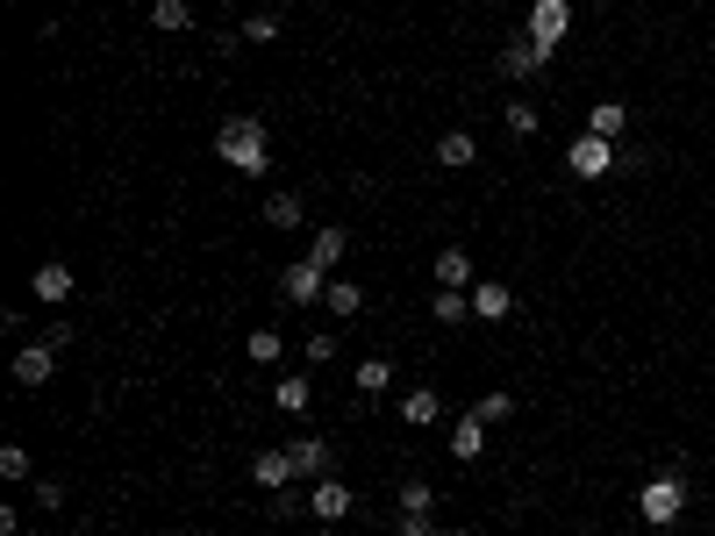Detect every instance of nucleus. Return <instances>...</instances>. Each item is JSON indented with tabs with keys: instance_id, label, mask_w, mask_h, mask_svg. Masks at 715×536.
Returning a JSON list of instances; mask_svg holds the SVG:
<instances>
[{
	"instance_id": "obj_15",
	"label": "nucleus",
	"mask_w": 715,
	"mask_h": 536,
	"mask_svg": "<svg viewBox=\"0 0 715 536\" xmlns=\"http://www.w3.org/2000/svg\"><path fill=\"white\" fill-rule=\"evenodd\" d=\"M437 286H459V294H473V286H480L473 258H465L459 243H444V251H437Z\"/></svg>"
},
{
	"instance_id": "obj_19",
	"label": "nucleus",
	"mask_w": 715,
	"mask_h": 536,
	"mask_svg": "<svg viewBox=\"0 0 715 536\" xmlns=\"http://www.w3.org/2000/svg\"><path fill=\"white\" fill-rule=\"evenodd\" d=\"M344 251H351V237H344L337 222H323V229H315L308 258H315V265H323V272H337V265H344Z\"/></svg>"
},
{
	"instance_id": "obj_3",
	"label": "nucleus",
	"mask_w": 715,
	"mask_h": 536,
	"mask_svg": "<svg viewBox=\"0 0 715 536\" xmlns=\"http://www.w3.org/2000/svg\"><path fill=\"white\" fill-rule=\"evenodd\" d=\"M523 36L537 43L544 57H558V43L572 36V0H529V22H523Z\"/></svg>"
},
{
	"instance_id": "obj_20",
	"label": "nucleus",
	"mask_w": 715,
	"mask_h": 536,
	"mask_svg": "<svg viewBox=\"0 0 715 536\" xmlns=\"http://www.w3.org/2000/svg\"><path fill=\"white\" fill-rule=\"evenodd\" d=\"M430 315L444 322V329H465V322H473V294H459V286H437Z\"/></svg>"
},
{
	"instance_id": "obj_22",
	"label": "nucleus",
	"mask_w": 715,
	"mask_h": 536,
	"mask_svg": "<svg viewBox=\"0 0 715 536\" xmlns=\"http://www.w3.org/2000/svg\"><path fill=\"white\" fill-rule=\"evenodd\" d=\"M329 315H337V322H351L358 308H365V286H351V280H337V272H329Z\"/></svg>"
},
{
	"instance_id": "obj_18",
	"label": "nucleus",
	"mask_w": 715,
	"mask_h": 536,
	"mask_svg": "<svg viewBox=\"0 0 715 536\" xmlns=\"http://www.w3.org/2000/svg\"><path fill=\"white\" fill-rule=\"evenodd\" d=\"M622 129H630V107H622V101H595V107H587V136L622 144Z\"/></svg>"
},
{
	"instance_id": "obj_13",
	"label": "nucleus",
	"mask_w": 715,
	"mask_h": 536,
	"mask_svg": "<svg viewBox=\"0 0 715 536\" xmlns=\"http://www.w3.org/2000/svg\"><path fill=\"white\" fill-rule=\"evenodd\" d=\"M401 422H408V429L444 422V393H437V387H408V393H401Z\"/></svg>"
},
{
	"instance_id": "obj_7",
	"label": "nucleus",
	"mask_w": 715,
	"mask_h": 536,
	"mask_svg": "<svg viewBox=\"0 0 715 536\" xmlns=\"http://www.w3.org/2000/svg\"><path fill=\"white\" fill-rule=\"evenodd\" d=\"M251 480L265 486V494H286V486L301 480V472H294V451H286V443H272V451H257V458H251Z\"/></svg>"
},
{
	"instance_id": "obj_1",
	"label": "nucleus",
	"mask_w": 715,
	"mask_h": 536,
	"mask_svg": "<svg viewBox=\"0 0 715 536\" xmlns=\"http://www.w3.org/2000/svg\"><path fill=\"white\" fill-rule=\"evenodd\" d=\"M215 158L230 165V172H243V179H265L272 172V129L257 115H230L215 129Z\"/></svg>"
},
{
	"instance_id": "obj_29",
	"label": "nucleus",
	"mask_w": 715,
	"mask_h": 536,
	"mask_svg": "<svg viewBox=\"0 0 715 536\" xmlns=\"http://www.w3.org/2000/svg\"><path fill=\"white\" fill-rule=\"evenodd\" d=\"M0 480H29V451L22 443H0Z\"/></svg>"
},
{
	"instance_id": "obj_9",
	"label": "nucleus",
	"mask_w": 715,
	"mask_h": 536,
	"mask_svg": "<svg viewBox=\"0 0 715 536\" xmlns=\"http://www.w3.org/2000/svg\"><path fill=\"white\" fill-rule=\"evenodd\" d=\"M286 451H294V472H301V480H308V486L337 472V451H329L323 437H294V443H286Z\"/></svg>"
},
{
	"instance_id": "obj_2",
	"label": "nucleus",
	"mask_w": 715,
	"mask_h": 536,
	"mask_svg": "<svg viewBox=\"0 0 715 536\" xmlns=\"http://www.w3.org/2000/svg\"><path fill=\"white\" fill-rule=\"evenodd\" d=\"M680 515H687V480H680V472H659V480H644V486H637V523L673 529Z\"/></svg>"
},
{
	"instance_id": "obj_31",
	"label": "nucleus",
	"mask_w": 715,
	"mask_h": 536,
	"mask_svg": "<svg viewBox=\"0 0 715 536\" xmlns=\"http://www.w3.org/2000/svg\"><path fill=\"white\" fill-rule=\"evenodd\" d=\"M329 358H337V329H315L308 336V365H329Z\"/></svg>"
},
{
	"instance_id": "obj_17",
	"label": "nucleus",
	"mask_w": 715,
	"mask_h": 536,
	"mask_svg": "<svg viewBox=\"0 0 715 536\" xmlns=\"http://www.w3.org/2000/svg\"><path fill=\"white\" fill-rule=\"evenodd\" d=\"M451 458H459V465L486 458V422L480 416H459V422H451Z\"/></svg>"
},
{
	"instance_id": "obj_35",
	"label": "nucleus",
	"mask_w": 715,
	"mask_h": 536,
	"mask_svg": "<svg viewBox=\"0 0 715 536\" xmlns=\"http://www.w3.org/2000/svg\"><path fill=\"white\" fill-rule=\"evenodd\" d=\"M315 536H337V529H329V523H323V529H315Z\"/></svg>"
},
{
	"instance_id": "obj_12",
	"label": "nucleus",
	"mask_w": 715,
	"mask_h": 536,
	"mask_svg": "<svg viewBox=\"0 0 715 536\" xmlns=\"http://www.w3.org/2000/svg\"><path fill=\"white\" fill-rule=\"evenodd\" d=\"M508 315H515L508 280H480V286H473V322H508Z\"/></svg>"
},
{
	"instance_id": "obj_5",
	"label": "nucleus",
	"mask_w": 715,
	"mask_h": 536,
	"mask_svg": "<svg viewBox=\"0 0 715 536\" xmlns=\"http://www.w3.org/2000/svg\"><path fill=\"white\" fill-rule=\"evenodd\" d=\"M280 294L294 301V308H315V301L329 294V272L315 265V258H294V265H280Z\"/></svg>"
},
{
	"instance_id": "obj_21",
	"label": "nucleus",
	"mask_w": 715,
	"mask_h": 536,
	"mask_svg": "<svg viewBox=\"0 0 715 536\" xmlns=\"http://www.w3.org/2000/svg\"><path fill=\"white\" fill-rule=\"evenodd\" d=\"M243 358H251V365H280L286 358V336L280 329H251V336H243Z\"/></svg>"
},
{
	"instance_id": "obj_33",
	"label": "nucleus",
	"mask_w": 715,
	"mask_h": 536,
	"mask_svg": "<svg viewBox=\"0 0 715 536\" xmlns=\"http://www.w3.org/2000/svg\"><path fill=\"white\" fill-rule=\"evenodd\" d=\"M36 501H43V515H57V508H65V486H57V480H36Z\"/></svg>"
},
{
	"instance_id": "obj_30",
	"label": "nucleus",
	"mask_w": 715,
	"mask_h": 536,
	"mask_svg": "<svg viewBox=\"0 0 715 536\" xmlns=\"http://www.w3.org/2000/svg\"><path fill=\"white\" fill-rule=\"evenodd\" d=\"M243 43H280V22H272V14H251V22H243Z\"/></svg>"
},
{
	"instance_id": "obj_16",
	"label": "nucleus",
	"mask_w": 715,
	"mask_h": 536,
	"mask_svg": "<svg viewBox=\"0 0 715 536\" xmlns=\"http://www.w3.org/2000/svg\"><path fill=\"white\" fill-rule=\"evenodd\" d=\"M437 165H444V172H465V165H480L473 129H444V136H437Z\"/></svg>"
},
{
	"instance_id": "obj_26",
	"label": "nucleus",
	"mask_w": 715,
	"mask_h": 536,
	"mask_svg": "<svg viewBox=\"0 0 715 536\" xmlns=\"http://www.w3.org/2000/svg\"><path fill=\"white\" fill-rule=\"evenodd\" d=\"M150 22L179 36V29H193V8H187V0H158V8H150Z\"/></svg>"
},
{
	"instance_id": "obj_11",
	"label": "nucleus",
	"mask_w": 715,
	"mask_h": 536,
	"mask_svg": "<svg viewBox=\"0 0 715 536\" xmlns=\"http://www.w3.org/2000/svg\"><path fill=\"white\" fill-rule=\"evenodd\" d=\"M72 286H80V280H72V265H57V258H51V265H43L36 280H29V294H36L43 308H65V301H72Z\"/></svg>"
},
{
	"instance_id": "obj_6",
	"label": "nucleus",
	"mask_w": 715,
	"mask_h": 536,
	"mask_svg": "<svg viewBox=\"0 0 715 536\" xmlns=\"http://www.w3.org/2000/svg\"><path fill=\"white\" fill-rule=\"evenodd\" d=\"M351 508H358V494H351V486L337 480V472L308 486V515H315V523H329V529H337V523H344V515H351Z\"/></svg>"
},
{
	"instance_id": "obj_36",
	"label": "nucleus",
	"mask_w": 715,
	"mask_h": 536,
	"mask_svg": "<svg viewBox=\"0 0 715 536\" xmlns=\"http://www.w3.org/2000/svg\"><path fill=\"white\" fill-rule=\"evenodd\" d=\"M444 536H473V529H444Z\"/></svg>"
},
{
	"instance_id": "obj_4",
	"label": "nucleus",
	"mask_w": 715,
	"mask_h": 536,
	"mask_svg": "<svg viewBox=\"0 0 715 536\" xmlns=\"http://www.w3.org/2000/svg\"><path fill=\"white\" fill-rule=\"evenodd\" d=\"M616 165H622V144H608V136H572V144H566V172L572 179H608V172H616Z\"/></svg>"
},
{
	"instance_id": "obj_24",
	"label": "nucleus",
	"mask_w": 715,
	"mask_h": 536,
	"mask_svg": "<svg viewBox=\"0 0 715 536\" xmlns=\"http://www.w3.org/2000/svg\"><path fill=\"white\" fill-rule=\"evenodd\" d=\"M501 122H508V136H537V107H529V101H501Z\"/></svg>"
},
{
	"instance_id": "obj_27",
	"label": "nucleus",
	"mask_w": 715,
	"mask_h": 536,
	"mask_svg": "<svg viewBox=\"0 0 715 536\" xmlns=\"http://www.w3.org/2000/svg\"><path fill=\"white\" fill-rule=\"evenodd\" d=\"M387 387H393V365L387 358H365L358 365V393H387Z\"/></svg>"
},
{
	"instance_id": "obj_8",
	"label": "nucleus",
	"mask_w": 715,
	"mask_h": 536,
	"mask_svg": "<svg viewBox=\"0 0 715 536\" xmlns=\"http://www.w3.org/2000/svg\"><path fill=\"white\" fill-rule=\"evenodd\" d=\"M57 379V344H22L14 350V387H51Z\"/></svg>"
},
{
	"instance_id": "obj_28",
	"label": "nucleus",
	"mask_w": 715,
	"mask_h": 536,
	"mask_svg": "<svg viewBox=\"0 0 715 536\" xmlns=\"http://www.w3.org/2000/svg\"><path fill=\"white\" fill-rule=\"evenodd\" d=\"M473 416H480L486 429H501V422L515 416V393H480V408H473Z\"/></svg>"
},
{
	"instance_id": "obj_32",
	"label": "nucleus",
	"mask_w": 715,
	"mask_h": 536,
	"mask_svg": "<svg viewBox=\"0 0 715 536\" xmlns=\"http://www.w3.org/2000/svg\"><path fill=\"white\" fill-rule=\"evenodd\" d=\"M301 508H308V494H294V486H286V494H272V515H280V523H286V515H301Z\"/></svg>"
},
{
	"instance_id": "obj_34",
	"label": "nucleus",
	"mask_w": 715,
	"mask_h": 536,
	"mask_svg": "<svg viewBox=\"0 0 715 536\" xmlns=\"http://www.w3.org/2000/svg\"><path fill=\"white\" fill-rule=\"evenodd\" d=\"M401 536H437V523L430 515H401Z\"/></svg>"
},
{
	"instance_id": "obj_14",
	"label": "nucleus",
	"mask_w": 715,
	"mask_h": 536,
	"mask_svg": "<svg viewBox=\"0 0 715 536\" xmlns=\"http://www.w3.org/2000/svg\"><path fill=\"white\" fill-rule=\"evenodd\" d=\"M308 401H315V379H308V372L272 379V408H280V416H308Z\"/></svg>"
},
{
	"instance_id": "obj_10",
	"label": "nucleus",
	"mask_w": 715,
	"mask_h": 536,
	"mask_svg": "<svg viewBox=\"0 0 715 536\" xmlns=\"http://www.w3.org/2000/svg\"><path fill=\"white\" fill-rule=\"evenodd\" d=\"M551 65V57L537 51L529 36H515V43H501V80H537V72Z\"/></svg>"
},
{
	"instance_id": "obj_25",
	"label": "nucleus",
	"mask_w": 715,
	"mask_h": 536,
	"mask_svg": "<svg viewBox=\"0 0 715 536\" xmlns=\"http://www.w3.org/2000/svg\"><path fill=\"white\" fill-rule=\"evenodd\" d=\"M393 501H401V515H430V508H437V486H430V480H408Z\"/></svg>"
},
{
	"instance_id": "obj_23",
	"label": "nucleus",
	"mask_w": 715,
	"mask_h": 536,
	"mask_svg": "<svg viewBox=\"0 0 715 536\" xmlns=\"http://www.w3.org/2000/svg\"><path fill=\"white\" fill-rule=\"evenodd\" d=\"M265 222H272V229H301V222H308L301 193H272V201H265Z\"/></svg>"
}]
</instances>
